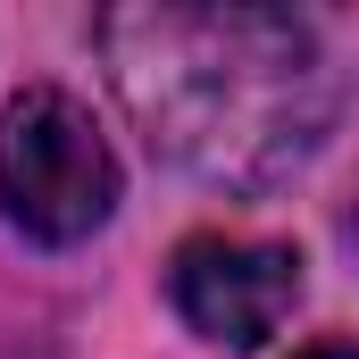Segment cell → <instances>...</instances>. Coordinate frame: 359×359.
<instances>
[{"mask_svg":"<svg viewBox=\"0 0 359 359\" xmlns=\"http://www.w3.org/2000/svg\"><path fill=\"white\" fill-rule=\"evenodd\" d=\"M292 359H359V343H309V351H292Z\"/></svg>","mask_w":359,"mask_h":359,"instance_id":"4","label":"cell"},{"mask_svg":"<svg viewBox=\"0 0 359 359\" xmlns=\"http://www.w3.org/2000/svg\"><path fill=\"white\" fill-rule=\"evenodd\" d=\"M0 209L34 243H84L117 209V159L84 100L34 84L0 109Z\"/></svg>","mask_w":359,"mask_h":359,"instance_id":"2","label":"cell"},{"mask_svg":"<svg viewBox=\"0 0 359 359\" xmlns=\"http://www.w3.org/2000/svg\"><path fill=\"white\" fill-rule=\"evenodd\" d=\"M343 243H351V259H359V192H351V217H343Z\"/></svg>","mask_w":359,"mask_h":359,"instance_id":"5","label":"cell"},{"mask_svg":"<svg viewBox=\"0 0 359 359\" xmlns=\"http://www.w3.org/2000/svg\"><path fill=\"white\" fill-rule=\"evenodd\" d=\"M184 326L217 351H259L301 301V251L292 243H251V234H192L168 259Z\"/></svg>","mask_w":359,"mask_h":359,"instance_id":"3","label":"cell"},{"mask_svg":"<svg viewBox=\"0 0 359 359\" xmlns=\"http://www.w3.org/2000/svg\"><path fill=\"white\" fill-rule=\"evenodd\" d=\"M100 50L151 151L226 192L292 176L334 126V67L284 8H109Z\"/></svg>","mask_w":359,"mask_h":359,"instance_id":"1","label":"cell"}]
</instances>
